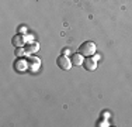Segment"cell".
<instances>
[{"mask_svg":"<svg viewBox=\"0 0 132 127\" xmlns=\"http://www.w3.org/2000/svg\"><path fill=\"white\" fill-rule=\"evenodd\" d=\"M96 50H97V45L93 41H86L79 47V52L83 57H93L96 54Z\"/></svg>","mask_w":132,"mask_h":127,"instance_id":"cell-1","label":"cell"},{"mask_svg":"<svg viewBox=\"0 0 132 127\" xmlns=\"http://www.w3.org/2000/svg\"><path fill=\"white\" fill-rule=\"evenodd\" d=\"M14 69H15L17 72H24V71H28V62H27V59L17 58V61L14 62Z\"/></svg>","mask_w":132,"mask_h":127,"instance_id":"cell-5","label":"cell"},{"mask_svg":"<svg viewBox=\"0 0 132 127\" xmlns=\"http://www.w3.org/2000/svg\"><path fill=\"white\" fill-rule=\"evenodd\" d=\"M14 55L17 57V58H23V57H28V54H27V51L24 47H18V48H15V51H14Z\"/></svg>","mask_w":132,"mask_h":127,"instance_id":"cell-9","label":"cell"},{"mask_svg":"<svg viewBox=\"0 0 132 127\" xmlns=\"http://www.w3.org/2000/svg\"><path fill=\"white\" fill-rule=\"evenodd\" d=\"M17 33L18 34H23V36H24V34H27V27H26V25H20V27L17 28Z\"/></svg>","mask_w":132,"mask_h":127,"instance_id":"cell-10","label":"cell"},{"mask_svg":"<svg viewBox=\"0 0 132 127\" xmlns=\"http://www.w3.org/2000/svg\"><path fill=\"white\" fill-rule=\"evenodd\" d=\"M56 65H58V68H61L62 71H69V69L72 68V61L70 58H69L68 55H59L58 58H56Z\"/></svg>","mask_w":132,"mask_h":127,"instance_id":"cell-2","label":"cell"},{"mask_svg":"<svg viewBox=\"0 0 132 127\" xmlns=\"http://www.w3.org/2000/svg\"><path fill=\"white\" fill-rule=\"evenodd\" d=\"M70 61H72V65L73 66H80V65H83V62H84V57L81 55L80 52L73 54V55H70Z\"/></svg>","mask_w":132,"mask_h":127,"instance_id":"cell-7","label":"cell"},{"mask_svg":"<svg viewBox=\"0 0 132 127\" xmlns=\"http://www.w3.org/2000/svg\"><path fill=\"white\" fill-rule=\"evenodd\" d=\"M11 44L15 47V48H18V47H24L26 45V38H24L23 34H15V36L11 38Z\"/></svg>","mask_w":132,"mask_h":127,"instance_id":"cell-6","label":"cell"},{"mask_svg":"<svg viewBox=\"0 0 132 127\" xmlns=\"http://www.w3.org/2000/svg\"><path fill=\"white\" fill-rule=\"evenodd\" d=\"M83 66H84V69H87V71H96V68H97V59L92 58V57H86V59H84V62H83Z\"/></svg>","mask_w":132,"mask_h":127,"instance_id":"cell-4","label":"cell"},{"mask_svg":"<svg viewBox=\"0 0 132 127\" xmlns=\"http://www.w3.org/2000/svg\"><path fill=\"white\" fill-rule=\"evenodd\" d=\"M24 48H26V51H27V54H28V55H32V54H35L37 51L39 50V44L34 41V43L26 44V45H24Z\"/></svg>","mask_w":132,"mask_h":127,"instance_id":"cell-8","label":"cell"},{"mask_svg":"<svg viewBox=\"0 0 132 127\" xmlns=\"http://www.w3.org/2000/svg\"><path fill=\"white\" fill-rule=\"evenodd\" d=\"M62 54H63V55H70V50H69V48H63V50H62Z\"/></svg>","mask_w":132,"mask_h":127,"instance_id":"cell-12","label":"cell"},{"mask_svg":"<svg viewBox=\"0 0 132 127\" xmlns=\"http://www.w3.org/2000/svg\"><path fill=\"white\" fill-rule=\"evenodd\" d=\"M24 38H26V43L30 44V43H34V37L31 34H24Z\"/></svg>","mask_w":132,"mask_h":127,"instance_id":"cell-11","label":"cell"},{"mask_svg":"<svg viewBox=\"0 0 132 127\" xmlns=\"http://www.w3.org/2000/svg\"><path fill=\"white\" fill-rule=\"evenodd\" d=\"M27 62H28V71L30 72H37L41 68V59L38 58V57L28 55L27 57Z\"/></svg>","mask_w":132,"mask_h":127,"instance_id":"cell-3","label":"cell"}]
</instances>
